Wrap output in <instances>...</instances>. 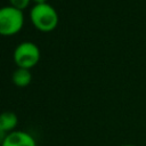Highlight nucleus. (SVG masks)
<instances>
[{"label":"nucleus","instance_id":"obj_1","mask_svg":"<svg viewBox=\"0 0 146 146\" xmlns=\"http://www.w3.org/2000/svg\"><path fill=\"white\" fill-rule=\"evenodd\" d=\"M30 17L34 26L43 32L52 31L58 24V14L48 2L35 3L30 10Z\"/></svg>","mask_w":146,"mask_h":146},{"label":"nucleus","instance_id":"obj_2","mask_svg":"<svg viewBox=\"0 0 146 146\" xmlns=\"http://www.w3.org/2000/svg\"><path fill=\"white\" fill-rule=\"evenodd\" d=\"M24 24V14L11 5L0 7V34L10 35L18 32Z\"/></svg>","mask_w":146,"mask_h":146},{"label":"nucleus","instance_id":"obj_3","mask_svg":"<svg viewBox=\"0 0 146 146\" xmlns=\"http://www.w3.org/2000/svg\"><path fill=\"white\" fill-rule=\"evenodd\" d=\"M40 59V49L32 41H22L14 49V60L18 67L30 68Z\"/></svg>","mask_w":146,"mask_h":146},{"label":"nucleus","instance_id":"obj_4","mask_svg":"<svg viewBox=\"0 0 146 146\" xmlns=\"http://www.w3.org/2000/svg\"><path fill=\"white\" fill-rule=\"evenodd\" d=\"M1 146H36L32 135L23 130H14L7 133Z\"/></svg>","mask_w":146,"mask_h":146},{"label":"nucleus","instance_id":"obj_5","mask_svg":"<svg viewBox=\"0 0 146 146\" xmlns=\"http://www.w3.org/2000/svg\"><path fill=\"white\" fill-rule=\"evenodd\" d=\"M17 123H18V117L14 112L6 111L0 114V128L5 132L9 133V132L14 131Z\"/></svg>","mask_w":146,"mask_h":146},{"label":"nucleus","instance_id":"obj_6","mask_svg":"<svg viewBox=\"0 0 146 146\" xmlns=\"http://www.w3.org/2000/svg\"><path fill=\"white\" fill-rule=\"evenodd\" d=\"M11 79L14 84H16L17 87H26L32 80V74L30 72V68L17 67L13 72Z\"/></svg>","mask_w":146,"mask_h":146},{"label":"nucleus","instance_id":"obj_7","mask_svg":"<svg viewBox=\"0 0 146 146\" xmlns=\"http://www.w3.org/2000/svg\"><path fill=\"white\" fill-rule=\"evenodd\" d=\"M10 2H11V6L23 10L25 7H27V5L30 3V0H10Z\"/></svg>","mask_w":146,"mask_h":146},{"label":"nucleus","instance_id":"obj_8","mask_svg":"<svg viewBox=\"0 0 146 146\" xmlns=\"http://www.w3.org/2000/svg\"><path fill=\"white\" fill-rule=\"evenodd\" d=\"M6 136H7V132H5V131L0 128V146H1V144L3 143V140H5Z\"/></svg>","mask_w":146,"mask_h":146},{"label":"nucleus","instance_id":"obj_9","mask_svg":"<svg viewBox=\"0 0 146 146\" xmlns=\"http://www.w3.org/2000/svg\"><path fill=\"white\" fill-rule=\"evenodd\" d=\"M35 3H42V2H47V0H33Z\"/></svg>","mask_w":146,"mask_h":146},{"label":"nucleus","instance_id":"obj_10","mask_svg":"<svg viewBox=\"0 0 146 146\" xmlns=\"http://www.w3.org/2000/svg\"><path fill=\"white\" fill-rule=\"evenodd\" d=\"M121 146H136V145H132V144H123Z\"/></svg>","mask_w":146,"mask_h":146}]
</instances>
